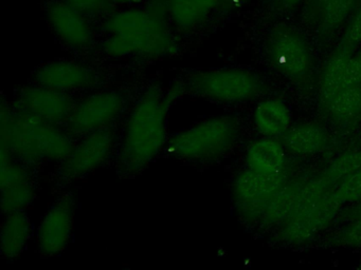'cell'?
<instances>
[{
	"instance_id": "obj_1",
	"label": "cell",
	"mask_w": 361,
	"mask_h": 270,
	"mask_svg": "<svg viewBox=\"0 0 361 270\" xmlns=\"http://www.w3.org/2000/svg\"><path fill=\"white\" fill-rule=\"evenodd\" d=\"M185 93L179 82L169 90L147 89L130 111L119 152V168L134 175L147 168L168 141L169 110L175 99Z\"/></svg>"
},
{
	"instance_id": "obj_2",
	"label": "cell",
	"mask_w": 361,
	"mask_h": 270,
	"mask_svg": "<svg viewBox=\"0 0 361 270\" xmlns=\"http://www.w3.org/2000/svg\"><path fill=\"white\" fill-rule=\"evenodd\" d=\"M169 16L153 8H128L109 15L103 23L109 34L101 44L111 58L157 59L179 52Z\"/></svg>"
},
{
	"instance_id": "obj_3",
	"label": "cell",
	"mask_w": 361,
	"mask_h": 270,
	"mask_svg": "<svg viewBox=\"0 0 361 270\" xmlns=\"http://www.w3.org/2000/svg\"><path fill=\"white\" fill-rule=\"evenodd\" d=\"M0 143V153L24 165L62 162L75 147L68 132L32 115L16 103H1Z\"/></svg>"
},
{
	"instance_id": "obj_4",
	"label": "cell",
	"mask_w": 361,
	"mask_h": 270,
	"mask_svg": "<svg viewBox=\"0 0 361 270\" xmlns=\"http://www.w3.org/2000/svg\"><path fill=\"white\" fill-rule=\"evenodd\" d=\"M240 122L233 116H217L198 122L172 135L169 150L175 158L187 162L216 160L235 145Z\"/></svg>"
},
{
	"instance_id": "obj_5",
	"label": "cell",
	"mask_w": 361,
	"mask_h": 270,
	"mask_svg": "<svg viewBox=\"0 0 361 270\" xmlns=\"http://www.w3.org/2000/svg\"><path fill=\"white\" fill-rule=\"evenodd\" d=\"M181 84L185 93L221 103H247L266 91L259 74L240 68L192 72Z\"/></svg>"
},
{
	"instance_id": "obj_6",
	"label": "cell",
	"mask_w": 361,
	"mask_h": 270,
	"mask_svg": "<svg viewBox=\"0 0 361 270\" xmlns=\"http://www.w3.org/2000/svg\"><path fill=\"white\" fill-rule=\"evenodd\" d=\"M267 54L274 69L300 86L310 84L314 76V56L310 44L295 27L276 25L267 37Z\"/></svg>"
},
{
	"instance_id": "obj_7",
	"label": "cell",
	"mask_w": 361,
	"mask_h": 270,
	"mask_svg": "<svg viewBox=\"0 0 361 270\" xmlns=\"http://www.w3.org/2000/svg\"><path fill=\"white\" fill-rule=\"evenodd\" d=\"M126 98L115 91L94 93L75 103L66 126L71 135L85 136L109 128L126 109Z\"/></svg>"
},
{
	"instance_id": "obj_8",
	"label": "cell",
	"mask_w": 361,
	"mask_h": 270,
	"mask_svg": "<svg viewBox=\"0 0 361 270\" xmlns=\"http://www.w3.org/2000/svg\"><path fill=\"white\" fill-rule=\"evenodd\" d=\"M115 145L111 128L94 131L83 136L61 164L60 175L65 181H77L107 162Z\"/></svg>"
},
{
	"instance_id": "obj_9",
	"label": "cell",
	"mask_w": 361,
	"mask_h": 270,
	"mask_svg": "<svg viewBox=\"0 0 361 270\" xmlns=\"http://www.w3.org/2000/svg\"><path fill=\"white\" fill-rule=\"evenodd\" d=\"M343 202L335 195L333 190L310 212L284 221L279 227V240L288 245L310 242L333 223L341 212Z\"/></svg>"
},
{
	"instance_id": "obj_10",
	"label": "cell",
	"mask_w": 361,
	"mask_h": 270,
	"mask_svg": "<svg viewBox=\"0 0 361 270\" xmlns=\"http://www.w3.org/2000/svg\"><path fill=\"white\" fill-rule=\"evenodd\" d=\"M75 202L71 193L63 194L50 207L37 230V244L42 253L56 255L71 242L75 223Z\"/></svg>"
},
{
	"instance_id": "obj_11",
	"label": "cell",
	"mask_w": 361,
	"mask_h": 270,
	"mask_svg": "<svg viewBox=\"0 0 361 270\" xmlns=\"http://www.w3.org/2000/svg\"><path fill=\"white\" fill-rule=\"evenodd\" d=\"M1 210L5 214L25 211L37 196L35 179L26 165L0 153Z\"/></svg>"
},
{
	"instance_id": "obj_12",
	"label": "cell",
	"mask_w": 361,
	"mask_h": 270,
	"mask_svg": "<svg viewBox=\"0 0 361 270\" xmlns=\"http://www.w3.org/2000/svg\"><path fill=\"white\" fill-rule=\"evenodd\" d=\"M14 103L32 115L56 126L67 124L77 103L68 93L39 84L20 89Z\"/></svg>"
},
{
	"instance_id": "obj_13",
	"label": "cell",
	"mask_w": 361,
	"mask_h": 270,
	"mask_svg": "<svg viewBox=\"0 0 361 270\" xmlns=\"http://www.w3.org/2000/svg\"><path fill=\"white\" fill-rule=\"evenodd\" d=\"M50 27L59 39L73 50L83 51L94 44V36L88 19L66 2L51 1L46 8Z\"/></svg>"
},
{
	"instance_id": "obj_14",
	"label": "cell",
	"mask_w": 361,
	"mask_h": 270,
	"mask_svg": "<svg viewBox=\"0 0 361 270\" xmlns=\"http://www.w3.org/2000/svg\"><path fill=\"white\" fill-rule=\"evenodd\" d=\"M35 84L60 92L92 88L99 75L90 65L73 60H54L42 65L35 74Z\"/></svg>"
},
{
	"instance_id": "obj_15",
	"label": "cell",
	"mask_w": 361,
	"mask_h": 270,
	"mask_svg": "<svg viewBox=\"0 0 361 270\" xmlns=\"http://www.w3.org/2000/svg\"><path fill=\"white\" fill-rule=\"evenodd\" d=\"M288 183V175L283 171L276 174L243 171L236 176L232 188L234 200L236 202H250L270 198L283 186Z\"/></svg>"
},
{
	"instance_id": "obj_16",
	"label": "cell",
	"mask_w": 361,
	"mask_h": 270,
	"mask_svg": "<svg viewBox=\"0 0 361 270\" xmlns=\"http://www.w3.org/2000/svg\"><path fill=\"white\" fill-rule=\"evenodd\" d=\"M248 169L255 172L276 174L284 171L286 149L276 137H263L252 141L247 148Z\"/></svg>"
},
{
	"instance_id": "obj_17",
	"label": "cell",
	"mask_w": 361,
	"mask_h": 270,
	"mask_svg": "<svg viewBox=\"0 0 361 270\" xmlns=\"http://www.w3.org/2000/svg\"><path fill=\"white\" fill-rule=\"evenodd\" d=\"M355 51L338 44L327 59L319 79V107L322 109L334 96L345 88V75L348 61Z\"/></svg>"
},
{
	"instance_id": "obj_18",
	"label": "cell",
	"mask_w": 361,
	"mask_h": 270,
	"mask_svg": "<svg viewBox=\"0 0 361 270\" xmlns=\"http://www.w3.org/2000/svg\"><path fill=\"white\" fill-rule=\"evenodd\" d=\"M221 6V0H170L169 20L178 31L188 32L204 25Z\"/></svg>"
},
{
	"instance_id": "obj_19",
	"label": "cell",
	"mask_w": 361,
	"mask_h": 270,
	"mask_svg": "<svg viewBox=\"0 0 361 270\" xmlns=\"http://www.w3.org/2000/svg\"><path fill=\"white\" fill-rule=\"evenodd\" d=\"M286 151L299 156H310L324 149L329 134L324 127L316 122H305L290 127L282 136Z\"/></svg>"
},
{
	"instance_id": "obj_20",
	"label": "cell",
	"mask_w": 361,
	"mask_h": 270,
	"mask_svg": "<svg viewBox=\"0 0 361 270\" xmlns=\"http://www.w3.org/2000/svg\"><path fill=\"white\" fill-rule=\"evenodd\" d=\"M253 120L262 135L278 139L290 129V109L282 99H264L255 107Z\"/></svg>"
},
{
	"instance_id": "obj_21",
	"label": "cell",
	"mask_w": 361,
	"mask_h": 270,
	"mask_svg": "<svg viewBox=\"0 0 361 270\" xmlns=\"http://www.w3.org/2000/svg\"><path fill=\"white\" fill-rule=\"evenodd\" d=\"M6 215L0 233L1 253L6 259H13L20 257L27 248L32 234V225L25 211Z\"/></svg>"
},
{
	"instance_id": "obj_22",
	"label": "cell",
	"mask_w": 361,
	"mask_h": 270,
	"mask_svg": "<svg viewBox=\"0 0 361 270\" xmlns=\"http://www.w3.org/2000/svg\"><path fill=\"white\" fill-rule=\"evenodd\" d=\"M325 115L340 127H350L361 120V84L346 86L322 108Z\"/></svg>"
},
{
	"instance_id": "obj_23",
	"label": "cell",
	"mask_w": 361,
	"mask_h": 270,
	"mask_svg": "<svg viewBox=\"0 0 361 270\" xmlns=\"http://www.w3.org/2000/svg\"><path fill=\"white\" fill-rule=\"evenodd\" d=\"M307 179L302 177L288 181L269 198L265 212L259 223L262 228L280 227L286 221Z\"/></svg>"
},
{
	"instance_id": "obj_24",
	"label": "cell",
	"mask_w": 361,
	"mask_h": 270,
	"mask_svg": "<svg viewBox=\"0 0 361 270\" xmlns=\"http://www.w3.org/2000/svg\"><path fill=\"white\" fill-rule=\"evenodd\" d=\"M358 0H325L314 19L317 31L323 39H329L350 20Z\"/></svg>"
},
{
	"instance_id": "obj_25",
	"label": "cell",
	"mask_w": 361,
	"mask_h": 270,
	"mask_svg": "<svg viewBox=\"0 0 361 270\" xmlns=\"http://www.w3.org/2000/svg\"><path fill=\"white\" fill-rule=\"evenodd\" d=\"M360 170L361 149H359L342 154L333 160V162L322 173L337 186L342 179Z\"/></svg>"
},
{
	"instance_id": "obj_26",
	"label": "cell",
	"mask_w": 361,
	"mask_h": 270,
	"mask_svg": "<svg viewBox=\"0 0 361 270\" xmlns=\"http://www.w3.org/2000/svg\"><path fill=\"white\" fill-rule=\"evenodd\" d=\"M329 244L343 248H361V217L350 219L329 238Z\"/></svg>"
},
{
	"instance_id": "obj_27",
	"label": "cell",
	"mask_w": 361,
	"mask_h": 270,
	"mask_svg": "<svg viewBox=\"0 0 361 270\" xmlns=\"http://www.w3.org/2000/svg\"><path fill=\"white\" fill-rule=\"evenodd\" d=\"M334 193L343 205L361 202V170L339 181L334 189Z\"/></svg>"
},
{
	"instance_id": "obj_28",
	"label": "cell",
	"mask_w": 361,
	"mask_h": 270,
	"mask_svg": "<svg viewBox=\"0 0 361 270\" xmlns=\"http://www.w3.org/2000/svg\"><path fill=\"white\" fill-rule=\"evenodd\" d=\"M85 18H99L111 12L113 4L109 0H63Z\"/></svg>"
},
{
	"instance_id": "obj_29",
	"label": "cell",
	"mask_w": 361,
	"mask_h": 270,
	"mask_svg": "<svg viewBox=\"0 0 361 270\" xmlns=\"http://www.w3.org/2000/svg\"><path fill=\"white\" fill-rule=\"evenodd\" d=\"M339 44L350 51H356L361 46V4L348 20Z\"/></svg>"
},
{
	"instance_id": "obj_30",
	"label": "cell",
	"mask_w": 361,
	"mask_h": 270,
	"mask_svg": "<svg viewBox=\"0 0 361 270\" xmlns=\"http://www.w3.org/2000/svg\"><path fill=\"white\" fill-rule=\"evenodd\" d=\"M359 84H361V46L353 53L345 75V88Z\"/></svg>"
},
{
	"instance_id": "obj_31",
	"label": "cell",
	"mask_w": 361,
	"mask_h": 270,
	"mask_svg": "<svg viewBox=\"0 0 361 270\" xmlns=\"http://www.w3.org/2000/svg\"><path fill=\"white\" fill-rule=\"evenodd\" d=\"M325 0H308V10H310V18H316L319 10H320L322 4H324Z\"/></svg>"
},
{
	"instance_id": "obj_32",
	"label": "cell",
	"mask_w": 361,
	"mask_h": 270,
	"mask_svg": "<svg viewBox=\"0 0 361 270\" xmlns=\"http://www.w3.org/2000/svg\"><path fill=\"white\" fill-rule=\"evenodd\" d=\"M344 217L348 219H358L361 217V202H357L353 208L344 211Z\"/></svg>"
},
{
	"instance_id": "obj_33",
	"label": "cell",
	"mask_w": 361,
	"mask_h": 270,
	"mask_svg": "<svg viewBox=\"0 0 361 270\" xmlns=\"http://www.w3.org/2000/svg\"><path fill=\"white\" fill-rule=\"evenodd\" d=\"M278 4H280L281 8L285 10H293L301 4L303 0H276Z\"/></svg>"
},
{
	"instance_id": "obj_34",
	"label": "cell",
	"mask_w": 361,
	"mask_h": 270,
	"mask_svg": "<svg viewBox=\"0 0 361 270\" xmlns=\"http://www.w3.org/2000/svg\"><path fill=\"white\" fill-rule=\"evenodd\" d=\"M111 4H137V2L140 1V0H109Z\"/></svg>"
},
{
	"instance_id": "obj_35",
	"label": "cell",
	"mask_w": 361,
	"mask_h": 270,
	"mask_svg": "<svg viewBox=\"0 0 361 270\" xmlns=\"http://www.w3.org/2000/svg\"><path fill=\"white\" fill-rule=\"evenodd\" d=\"M240 1H243V0H221V6H231Z\"/></svg>"
},
{
	"instance_id": "obj_36",
	"label": "cell",
	"mask_w": 361,
	"mask_h": 270,
	"mask_svg": "<svg viewBox=\"0 0 361 270\" xmlns=\"http://www.w3.org/2000/svg\"><path fill=\"white\" fill-rule=\"evenodd\" d=\"M356 270H361V259H360V262H359V265H358V267H357Z\"/></svg>"
}]
</instances>
